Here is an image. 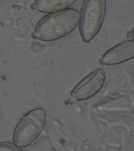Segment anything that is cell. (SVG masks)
<instances>
[{
    "label": "cell",
    "mask_w": 134,
    "mask_h": 151,
    "mask_svg": "<svg viewBox=\"0 0 134 151\" xmlns=\"http://www.w3.org/2000/svg\"><path fill=\"white\" fill-rule=\"evenodd\" d=\"M80 12L66 9L48 14L38 22L34 37L43 42H52L64 37L78 26Z\"/></svg>",
    "instance_id": "obj_1"
},
{
    "label": "cell",
    "mask_w": 134,
    "mask_h": 151,
    "mask_svg": "<svg viewBox=\"0 0 134 151\" xmlns=\"http://www.w3.org/2000/svg\"><path fill=\"white\" fill-rule=\"evenodd\" d=\"M106 8V0H84L78 24L83 42H90L99 33L104 21Z\"/></svg>",
    "instance_id": "obj_2"
},
{
    "label": "cell",
    "mask_w": 134,
    "mask_h": 151,
    "mask_svg": "<svg viewBox=\"0 0 134 151\" xmlns=\"http://www.w3.org/2000/svg\"><path fill=\"white\" fill-rule=\"evenodd\" d=\"M46 113L42 108L35 109L24 116L14 129V144L24 148L35 142L45 127Z\"/></svg>",
    "instance_id": "obj_3"
},
{
    "label": "cell",
    "mask_w": 134,
    "mask_h": 151,
    "mask_svg": "<svg viewBox=\"0 0 134 151\" xmlns=\"http://www.w3.org/2000/svg\"><path fill=\"white\" fill-rule=\"evenodd\" d=\"M106 81V73L99 68L86 76L75 85L70 92L71 98L77 101L94 97L102 89Z\"/></svg>",
    "instance_id": "obj_4"
},
{
    "label": "cell",
    "mask_w": 134,
    "mask_h": 151,
    "mask_svg": "<svg viewBox=\"0 0 134 151\" xmlns=\"http://www.w3.org/2000/svg\"><path fill=\"white\" fill-rule=\"evenodd\" d=\"M134 57V40H128L107 50L100 59V63L103 66H114L133 59Z\"/></svg>",
    "instance_id": "obj_5"
},
{
    "label": "cell",
    "mask_w": 134,
    "mask_h": 151,
    "mask_svg": "<svg viewBox=\"0 0 134 151\" xmlns=\"http://www.w3.org/2000/svg\"><path fill=\"white\" fill-rule=\"evenodd\" d=\"M78 0H35L33 8L38 12L50 13L66 9Z\"/></svg>",
    "instance_id": "obj_6"
},
{
    "label": "cell",
    "mask_w": 134,
    "mask_h": 151,
    "mask_svg": "<svg viewBox=\"0 0 134 151\" xmlns=\"http://www.w3.org/2000/svg\"><path fill=\"white\" fill-rule=\"evenodd\" d=\"M22 151L20 147L15 144L10 142H1L0 143V151Z\"/></svg>",
    "instance_id": "obj_7"
},
{
    "label": "cell",
    "mask_w": 134,
    "mask_h": 151,
    "mask_svg": "<svg viewBox=\"0 0 134 151\" xmlns=\"http://www.w3.org/2000/svg\"><path fill=\"white\" fill-rule=\"evenodd\" d=\"M134 28H132V30L130 31V32H128L127 33V35H130L128 37L132 38L133 40V38H134V36H133V35H134Z\"/></svg>",
    "instance_id": "obj_8"
},
{
    "label": "cell",
    "mask_w": 134,
    "mask_h": 151,
    "mask_svg": "<svg viewBox=\"0 0 134 151\" xmlns=\"http://www.w3.org/2000/svg\"><path fill=\"white\" fill-rule=\"evenodd\" d=\"M0 1H7V0H0Z\"/></svg>",
    "instance_id": "obj_9"
}]
</instances>
